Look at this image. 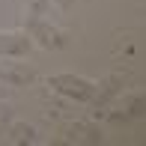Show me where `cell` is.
<instances>
[{
	"label": "cell",
	"instance_id": "4",
	"mask_svg": "<svg viewBox=\"0 0 146 146\" xmlns=\"http://www.w3.org/2000/svg\"><path fill=\"white\" fill-rule=\"evenodd\" d=\"M33 36H39V42H42L45 48H60V45H63V36H60L57 30H51L48 24H33Z\"/></svg>",
	"mask_w": 146,
	"mask_h": 146
},
{
	"label": "cell",
	"instance_id": "3",
	"mask_svg": "<svg viewBox=\"0 0 146 146\" xmlns=\"http://www.w3.org/2000/svg\"><path fill=\"white\" fill-rule=\"evenodd\" d=\"M36 81V72L27 69L21 63H0V84H9V87H24V84Z\"/></svg>",
	"mask_w": 146,
	"mask_h": 146
},
{
	"label": "cell",
	"instance_id": "5",
	"mask_svg": "<svg viewBox=\"0 0 146 146\" xmlns=\"http://www.w3.org/2000/svg\"><path fill=\"white\" fill-rule=\"evenodd\" d=\"M60 3H63V6H69V3H72V0H60Z\"/></svg>",
	"mask_w": 146,
	"mask_h": 146
},
{
	"label": "cell",
	"instance_id": "1",
	"mask_svg": "<svg viewBox=\"0 0 146 146\" xmlns=\"http://www.w3.org/2000/svg\"><path fill=\"white\" fill-rule=\"evenodd\" d=\"M51 87H54L57 92H63V96L75 98V102H92L96 98V84L87 81V78L81 75H54L51 78Z\"/></svg>",
	"mask_w": 146,
	"mask_h": 146
},
{
	"label": "cell",
	"instance_id": "2",
	"mask_svg": "<svg viewBox=\"0 0 146 146\" xmlns=\"http://www.w3.org/2000/svg\"><path fill=\"white\" fill-rule=\"evenodd\" d=\"M30 48H33V39L27 33H18V30L0 33V57H24L30 54Z\"/></svg>",
	"mask_w": 146,
	"mask_h": 146
}]
</instances>
